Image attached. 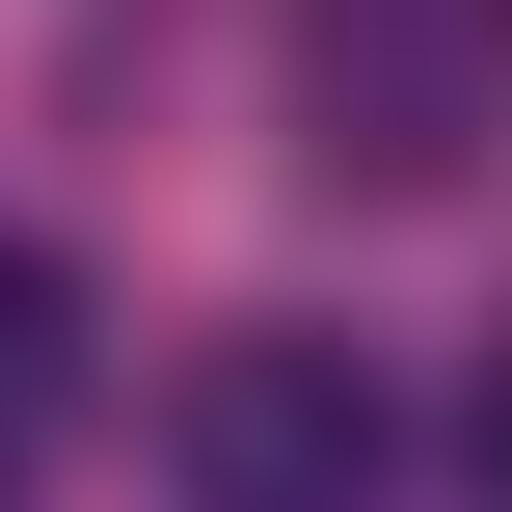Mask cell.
Masks as SVG:
<instances>
[{
    "label": "cell",
    "mask_w": 512,
    "mask_h": 512,
    "mask_svg": "<svg viewBox=\"0 0 512 512\" xmlns=\"http://www.w3.org/2000/svg\"><path fill=\"white\" fill-rule=\"evenodd\" d=\"M162 486L189 512H405V405L351 324H216L162 378Z\"/></svg>",
    "instance_id": "cell-1"
},
{
    "label": "cell",
    "mask_w": 512,
    "mask_h": 512,
    "mask_svg": "<svg viewBox=\"0 0 512 512\" xmlns=\"http://www.w3.org/2000/svg\"><path fill=\"white\" fill-rule=\"evenodd\" d=\"M486 108H512V54L459 0H324V27H297V162H324V189H459Z\"/></svg>",
    "instance_id": "cell-2"
},
{
    "label": "cell",
    "mask_w": 512,
    "mask_h": 512,
    "mask_svg": "<svg viewBox=\"0 0 512 512\" xmlns=\"http://www.w3.org/2000/svg\"><path fill=\"white\" fill-rule=\"evenodd\" d=\"M54 432H81V270H54V243H0V486H27Z\"/></svg>",
    "instance_id": "cell-3"
},
{
    "label": "cell",
    "mask_w": 512,
    "mask_h": 512,
    "mask_svg": "<svg viewBox=\"0 0 512 512\" xmlns=\"http://www.w3.org/2000/svg\"><path fill=\"white\" fill-rule=\"evenodd\" d=\"M459 486L512 512V324H486V378H459Z\"/></svg>",
    "instance_id": "cell-4"
}]
</instances>
